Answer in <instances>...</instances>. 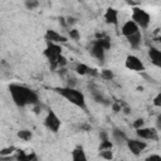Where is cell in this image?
<instances>
[{"label": "cell", "instance_id": "obj_30", "mask_svg": "<svg viewBox=\"0 0 161 161\" xmlns=\"http://www.w3.org/2000/svg\"><path fill=\"white\" fill-rule=\"evenodd\" d=\"M153 104H155L156 107H160V106H161V93H158V94L155 97V99H153Z\"/></svg>", "mask_w": 161, "mask_h": 161}, {"label": "cell", "instance_id": "obj_6", "mask_svg": "<svg viewBox=\"0 0 161 161\" xmlns=\"http://www.w3.org/2000/svg\"><path fill=\"white\" fill-rule=\"evenodd\" d=\"M125 65H126L127 69H131V70H135V72H142V70H145L143 63L136 55H128L126 58Z\"/></svg>", "mask_w": 161, "mask_h": 161}, {"label": "cell", "instance_id": "obj_28", "mask_svg": "<svg viewBox=\"0 0 161 161\" xmlns=\"http://www.w3.org/2000/svg\"><path fill=\"white\" fill-rule=\"evenodd\" d=\"M143 122H145V121H143L142 118H138V119H136V121L133 122V127H135L136 130H138V128H141V127L143 126Z\"/></svg>", "mask_w": 161, "mask_h": 161}, {"label": "cell", "instance_id": "obj_14", "mask_svg": "<svg viewBox=\"0 0 161 161\" xmlns=\"http://www.w3.org/2000/svg\"><path fill=\"white\" fill-rule=\"evenodd\" d=\"M72 161H88L84 148L82 146H77L73 151H72Z\"/></svg>", "mask_w": 161, "mask_h": 161}, {"label": "cell", "instance_id": "obj_21", "mask_svg": "<svg viewBox=\"0 0 161 161\" xmlns=\"http://www.w3.org/2000/svg\"><path fill=\"white\" fill-rule=\"evenodd\" d=\"M18 137H20L24 141H29L31 138V132L29 130H21L18 132Z\"/></svg>", "mask_w": 161, "mask_h": 161}, {"label": "cell", "instance_id": "obj_15", "mask_svg": "<svg viewBox=\"0 0 161 161\" xmlns=\"http://www.w3.org/2000/svg\"><path fill=\"white\" fill-rule=\"evenodd\" d=\"M15 158H16L18 161H38L34 152L25 153L23 150H18V155H16Z\"/></svg>", "mask_w": 161, "mask_h": 161}, {"label": "cell", "instance_id": "obj_10", "mask_svg": "<svg viewBox=\"0 0 161 161\" xmlns=\"http://www.w3.org/2000/svg\"><path fill=\"white\" fill-rule=\"evenodd\" d=\"M137 31H140V29H138V26H137L132 20L126 21V23L122 25V29H121V33H122L126 38L130 36V35H132V34H135V33H137Z\"/></svg>", "mask_w": 161, "mask_h": 161}, {"label": "cell", "instance_id": "obj_24", "mask_svg": "<svg viewBox=\"0 0 161 161\" xmlns=\"http://www.w3.org/2000/svg\"><path fill=\"white\" fill-rule=\"evenodd\" d=\"M101 77H102L103 79H106V80H111V79L113 78V73H112V70H109V69H102Z\"/></svg>", "mask_w": 161, "mask_h": 161}, {"label": "cell", "instance_id": "obj_23", "mask_svg": "<svg viewBox=\"0 0 161 161\" xmlns=\"http://www.w3.org/2000/svg\"><path fill=\"white\" fill-rule=\"evenodd\" d=\"M99 156L104 160H108L111 161L113 158V153H112V150H104V151H99Z\"/></svg>", "mask_w": 161, "mask_h": 161}, {"label": "cell", "instance_id": "obj_7", "mask_svg": "<svg viewBox=\"0 0 161 161\" xmlns=\"http://www.w3.org/2000/svg\"><path fill=\"white\" fill-rule=\"evenodd\" d=\"M126 143H127V147H128V150L133 153V155H136V156H138V155H141V152L146 148V142L145 141H140V140H133V138H131V140H127L126 141Z\"/></svg>", "mask_w": 161, "mask_h": 161}, {"label": "cell", "instance_id": "obj_32", "mask_svg": "<svg viewBox=\"0 0 161 161\" xmlns=\"http://www.w3.org/2000/svg\"><path fill=\"white\" fill-rule=\"evenodd\" d=\"M99 137H101V141H106V140H108V136H107L106 131H101V133H99Z\"/></svg>", "mask_w": 161, "mask_h": 161}, {"label": "cell", "instance_id": "obj_1", "mask_svg": "<svg viewBox=\"0 0 161 161\" xmlns=\"http://www.w3.org/2000/svg\"><path fill=\"white\" fill-rule=\"evenodd\" d=\"M9 92L10 96L14 101V103L18 107H25L29 104H36L39 102L38 93L33 91L31 88L23 86V84H16L11 83L9 86Z\"/></svg>", "mask_w": 161, "mask_h": 161}, {"label": "cell", "instance_id": "obj_18", "mask_svg": "<svg viewBox=\"0 0 161 161\" xmlns=\"http://www.w3.org/2000/svg\"><path fill=\"white\" fill-rule=\"evenodd\" d=\"M92 97H93L94 101L98 102V103H102V104H108V103H109V102H107V99L101 94V92H98L97 89H93V91H92Z\"/></svg>", "mask_w": 161, "mask_h": 161}, {"label": "cell", "instance_id": "obj_2", "mask_svg": "<svg viewBox=\"0 0 161 161\" xmlns=\"http://www.w3.org/2000/svg\"><path fill=\"white\" fill-rule=\"evenodd\" d=\"M54 91L72 104L86 109V98L80 91H77L75 88H70V87H55Z\"/></svg>", "mask_w": 161, "mask_h": 161}, {"label": "cell", "instance_id": "obj_26", "mask_svg": "<svg viewBox=\"0 0 161 161\" xmlns=\"http://www.w3.org/2000/svg\"><path fill=\"white\" fill-rule=\"evenodd\" d=\"M69 36H70L72 39H74V40H78V39H79V33H78V30H77V29L69 30Z\"/></svg>", "mask_w": 161, "mask_h": 161}, {"label": "cell", "instance_id": "obj_5", "mask_svg": "<svg viewBox=\"0 0 161 161\" xmlns=\"http://www.w3.org/2000/svg\"><path fill=\"white\" fill-rule=\"evenodd\" d=\"M44 125H45V127L48 130H50L52 132L57 133L59 131V128H60V119L58 118V116L55 114L54 111L49 109L48 111V114H47V117L44 119Z\"/></svg>", "mask_w": 161, "mask_h": 161}, {"label": "cell", "instance_id": "obj_19", "mask_svg": "<svg viewBox=\"0 0 161 161\" xmlns=\"http://www.w3.org/2000/svg\"><path fill=\"white\" fill-rule=\"evenodd\" d=\"M99 47H102L104 50H107V49H109L111 48V42H109V39L108 38H104V39H97V40H94Z\"/></svg>", "mask_w": 161, "mask_h": 161}, {"label": "cell", "instance_id": "obj_27", "mask_svg": "<svg viewBox=\"0 0 161 161\" xmlns=\"http://www.w3.org/2000/svg\"><path fill=\"white\" fill-rule=\"evenodd\" d=\"M39 5V3L38 1H25V6L28 8V9H34V8H36Z\"/></svg>", "mask_w": 161, "mask_h": 161}, {"label": "cell", "instance_id": "obj_12", "mask_svg": "<svg viewBox=\"0 0 161 161\" xmlns=\"http://www.w3.org/2000/svg\"><path fill=\"white\" fill-rule=\"evenodd\" d=\"M104 49L102 48V47H99L96 42H93L92 43V48H91V55L92 57H94L96 59H98L99 60V63H102L103 62V59H104Z\"/></svg>", "mask_w": 161, "mask_h": 161}, {"label": "cell", "instance_id": "obj_9", "mask_svg": "<svg viewBox=\"0 0 161 161\" xmlns=\"http://www.w3.org/2000/svg\"><path fill=\"white\" fill-rule=\"evenodd\" d=\"M45 39H47V42H50V43H54V44H57V43H65L67 42L65 36L60 35L59 33H57L55 30H52V29L47 30Z\"/></svg>", "mask_w": 161, "mask_h": 161}, {"label": "cell", "instance_id": "obj_13", "mask_svg": "<svg viewBox=\"0 0 161 161\" xmlns=\"http://www.w3.org/2000/svg\"><path fill=\"white\" fill-rule=\"evenodd\" d=\"M148 57L151 59V62L156 65V67H161V52L155 48V47H151L148 49Z\"/></svg>", "mask_w": 161, "mask_h": 161}, {"label": "cell", "instance_id": "obj_16", "mask_svg": "<svg viewBox=\"0 0 161 161\" xmlns=\"http://www.w3.org/2000/svg\"><path fill=\"white\" fill-rule=\"evenodd\" d=\"M112 137L117 143H123L127 141V136L123 131H121L119 128H113L112 130Z\"/></svg>", "mask_w": 161, "mask_h": 161}, {"label": "cell", "instance_id": "obj_11", "mask_svg": "<svg viewBox=\"0 0 161 161\" xmlns=\"http://www.w3.org/2000/svg\"><path fill=\"white\" fill-rule=\"evenodd\" d=\"M104 20L108 24L112 25H117L118 24V13L114 8H108L104 13Z\"/></svg>", "mask_w": 161, "mask_h": 161}, {"label": "cell", "instance_id": "obj_22", "mask_svg": "<svg viewBox=\"0 0 161 161\" xmlns=\"http://www.w3.org/2000/svg\"><path fill=\"white\" fill-rule=\"evenodd\" d=\"M112 147H113V143H112L109 140L101 141V145H99V151H104V150H112Z\"/></svg>", "mask_w": 161, "mask_h": 161}, {"label": "cell", "instance_id": "obj_20", "mask_svg": "<svg viewBox=\"0 0 161 161\" xmlns=\"http://www.w3.org/2000/svg\"><path fill=\"white\" fill-rule=\"evenodd\" d=\"M88 69H89V67L86 65V64H83V63H79V64L75 65V72H77L78 74H80V75L87 74V73H88Z\"/></svg>", "mask_w": 161, "mask_h": 161}, {"label": "cell", "instance_id": "obj_17", "mask_svg": "<svg viewBox=\"0 0 161 161\" xmlns=\"http://www.w3.org/2000/svg\"><path fill=\"white\" fill-rule=\"evenodd\" d=\"M127 40H128V44L132 47V48H138L140 44H141V40H142V36H141V33L137 31L130 36H127Z\"/></svg>", "mask_w": 161, "mask_h": 161}, {"label": "cell", "instance_id": "obj_8", "mask_svg": "<svg viewBox=\"0 0 161 161\" xmlns=\"http://www.w3.org/2000/svg\"><path fill=\"white\" fill-rule=\"evenodd\" d=\"M136 133L138 137L143 140H157V131L155 128H148V127H141L136 130Z\"/></svg>", "mask_w": 161, "mask_h": 161}, {"label": "cell", "instance_id": "obj_29", "mask_svg": "<svg viewBox=\"0 0 161 161\" xmlns=\"http://www.w3.org/2000/svg\"><path fill=\"white\" fill-rule=\"evenodd\" d=\"M146 161H161V156L160 155H151L146 158Z\"/></svg>", "mask_w": 161, "mask_h": 161}, {"label": "cell", "instance_id": "obj_31", "mask_svg": "<svg viewBox=\"0 0 161 161\" xmlns=\"http://www.w3.org/2000/svg\"><path fill=\"white\" fill-rule=\"evenodd\" d=\"M87 74H89V75H92V77H97V75H98V72H97L94 68H89Z\"/></svg>", "mask_w": 161, "mask_h": 161}, {"label": "cell", "instance_id": "obj_3", "mask_svg": "<svg viewBox=\"0 0 161 161\" xmlns=\"http://www.w3.org/2000/svg\"><path fill=\"white\" fill-rule=\"evenodd\" d=\"M132 21L138 26V29H146L151 21V16L147 11L136 6L132 9Z\"/></svg>", "mask_w": 161, "mask_h": 161}, {"label": "cell", "instance_id": "obj_33", "mask_svg": "<svg viewBox=\"0 0 161 161\" xmlns=\"http://www.w3.org/2000/svg\"><path fill=\"white\" fill-rule=\"evenodd\" d=\"M112 108H113V111H114V112H119V111H121V106H119V104H117V103H114V104L112 106Z\"/></svg>", "mask_w": 161, "mask_h": 161}, {"label": "cell", "instance_id": "obj_4", "mask_svg": "<svg viewBox=\"0 0 161 161\" xmlns=\"http://www.w3.org/2000/svg\"><path fill=\"white\" fill-rule=\"evenodd\" d=\"M44 55L49 60L50 68L52 69H55L57 68V59L62 55V47L58 45V44H54V43L48 42V45H47V48L44 50Z\"/></svg>", "mask_w": 161, "mask_h": 161}, {"label": "cell", "instance_id": "obj_25", "mask_svg": "<svg viewBox=\"0 0 161 161\" xmlns=\"http://www.w3.org/2000/svg\"><path fill=\"white\" fill-rule=\"evenodd\" d=\"M13 151H15V147L14 146H9V147H5L0 151V156L1 157H6V156H10V153H13Z\"/></svg>", "mask_w": 161, "mask_h": 161}]
</instances>
